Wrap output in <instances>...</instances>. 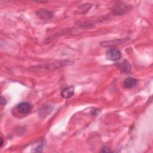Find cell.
<instances>
[{"mask_svg":"<svg viewBox=\"0 0 153 153\" xmlns=\"http://www.w3.org/2000/svg\"><path fill=\"white\" fill-rule=\"evenodd\" d=\"M130 9V7L123 2H117L115 4L112 8V12L117 15H121L127 12Z\"/></svg>","mask_w":153,"mask_h":153,"instance_id":"obj_1","label":"cell"},{"mask_svg":"<svg viewBox=\"0 0 153 153\" xmlns=\"http://www.w3.org/2000/svg\"><path fill=\"white\" fill-rule=\"evenodd\" d=\"M17 108L20 113L26 114L31 110L32 106L29 102H23L17 105Z\"/></svg>","mask_w":153,"mask_h":153,"instance_id":"obj_3","label":"cell"},{"mask_svg":"<svg viewBox=\"0 0 153 153\" xmlns=\"http://www.w3.org/2000/svg\"><path fill=\"white\" fill-rule=\"evenodd\" d=\"M106 56L109 60L117 61L121 58V53L119 50L113 48L108 50L106 51Z\"/></svg>","mask_w":153,"mask_h":153,"instance_id":"obj_2","label":"cell"},{"mask_svg":"<svg viewBox=\"0 0 153 153\" xmlns=\"http://www.w3.org/2000/svg\"><path fill=\"white\" fill-rule=\"evenodd\" d=\"M1 146H2V144H3V140H2V138H1Z\"/></svg>","mask_w":153,"mask_h":153,"instance_id":"obj_11","label":"cell"},{"mask_svg":"<svg viewBox=\"0 0 153 153\" xmlns=\"http://www.w3.org/2000/svg\"><path fill=\"white\" fill-rule=\"evenodd\" d=\"M137 79L132 77L127 78L124 81V86L127 88H131L137 84Z\"/></svg>","mask_w":153,"mask_h":153,"instance_id":"obj_7","label":"cell"},{"mask_svg":"<svg viewBox=\"0 0 153 153\" xmlns=\"http://www.w3.org/2000/svg\"><path fill=\"white\" fill-rule=\"evenodd\" d=\"M101 152H109L110 151L109 149H107V148H102V149L100 151Z\"/></svg>","mask_w":153,"mask_h":153,"instance_id":"obj_10","label":"cell"},{"mask_svg":"<svg viewBox=\"0 0 153 153\" xmlns=\"http://www.w3.org/2000/svg\"><path fill=\"white\" fill-rule=\"evenodd\" d=\"M36 14L39 17L44 20H49L53 16V13L47 9H40L36 11Z\"/></svg>","mask_w":153,"mask_h":153,"instance_id":"obj_4","label":"cell"},{"mask_svg":"<svg viewBox=\"0 0 153 153\" xmlns=\"http://www.w3.org/2000/svg\"><path fill=\"white\" fill-rule=\"evenodd\" d=\"M6 103H7V102H6V100L5 99V98H4L2 96H1V103L2 105H5Z\"/></svg>","mask_w":153,"mask_h":153,"instance_id":"obj_9","label":"cell"},{"mask_svg":"<svg viewBox=\"0 0 153 153\" xmlns=\"http://www.w3.org/2000/svg\"><path fill=\"white\" fill-rule=\"evenodd\" d=\"M117 67L120 69V70L123 72L128 73L130 72L131 71V65L126 60L118 63V64H117Z\"/></svg>","mask_w":153,"mask_h":153,"instance_id":"obj_6","label":"cell"},{"mask_svg":"<svg viewBox=\"0 0 153 153\" xmlns=\"http://www.w3.org/2000/svg\"><path fill=\"white\" fill-rule=\"evenodd\" d=\"M44 143L43 142V140H41V141L39 142L38 144L33 149V152H41V151H42V149L44 148Z\"/></svg>","mask_w":153,"mask_h":153,"instance_id":"obj_8","label":"cell"},{"mask_svg":"<svg viewBox=\"0 0 153 153\" xmlns=\"http://www.w3.org/2000/svg\"><path fill=\"white\" fill-rule=\"evenodd\" d=\"M74 87L73 86H69L62 90L61 92V96L64 99H69L74 94Z\"/></svg>","mask_w":153,"mask_h":153,"instance_id":"obj_5","label":"cell"}]
</instances>
